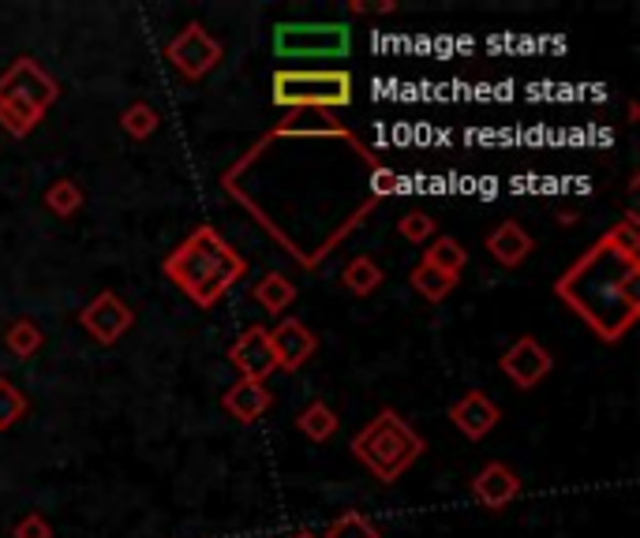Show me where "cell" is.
<instances>
[{
    "instance_id": "obj_1",
    "label": "cell",
    "mask_w": 640,
    "mask_h": 538,
    "mask_svg": "<svg viewBox=\"0 0 640 538\" xmlns=\"http://www.w3.org/2000/svg\"><path fill=\"white\" fill-rule=\"evenodd\" d=\"M554 296L599 341L618 344L640 318V224L629 210L554 281Z\"/></svg>"
},
{
    "instance_id": "obj_2",
    "label": "cell",
    "mask_w": 640,
    "mask_h": 538,
    "mask_svg": "<svg viewBox=\"0 0 640 538\" xmlns=\"http://www.w3.org/2000/svg\"><path fill=\"white\" fill-rule=\"evenodd\" d=\"M162 273L169 285L181 288L195 307L210 310L240 285L248 262L214 224H199L165 254Z\"/></svg>"
},
{
    "instance_id": "obj_3",
    "label": "cell",
    "mask_w": 640,
    "mask_h": 538,
    "mask_svg": "<svg viewBox=\"0 0 640 538\" xmlns=\"http://www.w3.org/2000/svg\"><path fill=\"white\" fill-rule=\"evenodd\" d=\"M352 457L371 471L379 483H398V479L423 457V438L416 433L409 419H401V411L382 408L367 427H360L348 441Z\"/></svg>"
},
{
    "instance_id": "obj_4",
    "label": "cell",
    "mask_w": 640,
    "mask_h": 538,
    "mask_svg": "<svg viewBox=\"0 0 640 538\" xmlns=\"http://www.w3.org/2000/svg\"><path fill=\"white\" fill-rule=\"evenodd\" d=\"M61 98V83L34 56H15L0 72V128L12 139H26Z\"/></svg>"
},
{
    "instance_id": "obj_5",
    "label": "cell",
    "mask_w": 640,
    "mask_h": 538,
    "mask_svg": "<svg viewBox=\"0 0 640 538\" xmlns=\"http://www.w3.org/2000/svg\"><path fill=\"white\" fill-rule=\"evenodd\" d=\"M274 106L278 109H345L352 106V75L345 68H278L274 79Z\"/></svg>"
},
{
    "instance_id": "obj_6",
    "label": "cell",
    "mask_w": 640,
    "mask_h": 538,
    "mask_svg": "<svg viewBox=\"0 0 640 538\" xmlns=\"http://www.w3.org/2000/svg\"><path fill=\"white\" fill-rule=\"evenodd\" d=\"M278 61H341L352 53L348 23H278L274 26Z\"/></svg>"
},
{
    "instance_id": "obj_7",
    "label": "cell",
    "mask_w": 640,
    "mask_h": 538,
    "mask_svg": "<svg viewBox=\"0 0 640 538\" xmlns=\"http://www.w3.org/2000/svg\"><path fill=\"white\" fill-rule=\"evenodd\" d=\"M221 56H225L221 42L210 31H206L203 23H187L184 31L165 45L169 68H173L187 83L206 79V75H210L221 64Z\"/></svg>"
},
{
    "instance_id": "obj_8",
    "label": "cell",
    "mask_w": 640,
    "mask_h": 538,
    "mask_svg": "<svg viewBox=\"0 0 640 538\" xmlns=\"http://www.w3.org/2000/svg\"><path fill=\"white\" fill-rule=\"evenodd\" d=\"M79 326L87 329L90 341H98L101 348H112L131 326H135V310H131L112 288H106L79 310Z\"/></svg>"
},
{
    "instance_id": "obj_9",
    "label": "cell",
    "mask_w": 640,
    "mask_h": 538,
    "mask_svg": "<svg viewBox=\"0 0 640 538\" xmlns=\"http://www.w3.org/2000/svg\"><path fill=\"white\" fill-rule=\"evenodd\" d=\"M267 337H270V352H274L278 371L285 374H296L318 352L315 329H307V322H300V318H278V326H267Z\"/></svg>"
},
{
    "instance_id": "obj_10",
    "label": "cell",
    "mask_w": 640,
    "mask_h": 538,
    "mask_svg": "<svg viewBox=\"0 0 640 538\" xmlns=\"http://www.w3.org/2000/svg\"><path fill=\"white\" fill-rule=\"evenodd\" d=\"M498 366H502V374L510 377L517 389H535L554 371V355L535 337H517L502 352V359H498Z\"/></svg>"
},
{
    "instance_id": "obj_11",
    "label": "cell",
    "mask_w": 640,
    "mask_h": 538,
    "mask_svg": "<svg viewBox=\"0 0 640 538\" xmlns=\"http://www.w3.org/2000/svg\"><path fill=\"white\" fill-rule=\"evenodd\" d=\"M229 363H232V371L243 377V382H267V377L278 371L274 352H270L267 326L243 329L237 341L229 344Z\"/></svg>"
},
{
    "instance_id": "obj_12",
    "label": "cell",
    "mask_w": 640,
    "mask_h": 538,
    "mask_svg": "<svg viewBox=\"0 0 640 538\" xmlns=\"http://www.w3.org/2000/svg\"><path fill=\"white\" fill-rule=\"evenodd\" d=\"M449 422L465 433L468 441H484L498 422H502V408L491 400L487 393L479 389H468L460 400L449 404Z\"/></svg>"
},
{
    "instance_id": "obj_13",
    "label": "cell",
    "mask_w": 640,
    "mask_h": 538,
    "mask_svg": "<svg viewBox=\"0 0 640 538\" xmlns=\"http://www.w3.org/2000/svg\"><path fill=\"white\" fill-rule=\"evenodd\" d=\"M473 497L476 505L491 508V513H502V508H510L517 497H521V475L502 464V460H491V464L479 468V475L473 479Z\"/></svg>"
},
{
    "instance_id": "obj_14",
    "label": "cell",
    "mask_w": 640,
    "mask_h": 538,
    "mask_svg": "<svg viewBox=\"0 0 640 538\" xmlns=\"http://www.w3.org/2000/svg\"><path fill=\"white\" fill-rule=\"evenodd\" d=\"M221 408L237 422H259L262 415L274 408V393L267 389V382H243V377H237L221 393Z\"/></svg>"
},
{
    "instance_id": "obj_15",
    "label": "cell",
    "mask_w": 640,
    "mask_h": 538,
    "mask_svg": "<svg viewBox=\"0 0 640 538\" xmlns=\"http://www.w3.org/2000/svg\"><path fill=\"white\" fill-rule=\"evenodd\" d=\"M484 243H487V254H491L498 266H506V270H517L535 251V240L521 221H502Z\"/></svg>"
},
{
    "instance_id": "obj_16",
    "label": "cell",
    "mask_w": 640,
    "mask_h": 538,
    "mask_svg": "<svg viewBox=\"0 0 640 538\" xmlns=\"http://www.w3.org/2000/svg\"><path fill=\"white\" fill-rule=\"evenodd\" d=\"M274 135H304V139H348V131L334 112L323 109H293L285 112V120L274 128Z\"/></svg>"
},
{
    "instance_id": "obj_17",
    "label": "cell",
    "mask_w": 640,
    "mask_h": 538,
    "mask_svg": "<svg viewBox=\"0 0 640 538\" xmlns=\"http://www.w3.org/2000/svg\"><path fill=\"white\" fill-rule=\"evenodd\" d=\"M251 299L267 310L270 318H281L289 307L296 304V285H293V277H285V273H262L259 277V285L251 288Z\"/></svg>"
},
{
    "instance_id": "obj_18",
    "label": "cell",
    "mask_w": 640,
    "mask_h": 538,
    "mask_svg": "<svg viewBox=\"0 0 640 538\" xmlns=\"http://www.w3.org/2000/svg\"><path fill=\"white\" fill-rule=\"evenodd\" d=\"M382 281H386V270L371 259V254H356V259H348L341 270V288L356 299H367L371 292H379Z\"/></svg>"
},
{
    "instance_id": "obj_19",
    "label": "cell",
    "mask_w": 640,
    "mask_h": 538,
    "mask_svg": "<svg viewBox=\"0 0 640 538\" xmlns=\"http://www.w3.org/2000/svg\"><path fill=\"white\" fill-rule=\"evenodd\" d=\"M423 266L427 270H438L446 273V277H460V270L468 266V251L460 248V240H454V235H435V240L423 248Z\"/></svg>"
},
{
    "instance_id": "obj_20",
    "label": "cell",
    "mask_w": 640,
    "mask_h": 538,
    "mask_svg": "<svg viewBox=\"0 0 640 538\" xmlns=\"http://www.w3.org/2000/svg\"><path fill=\"white\" fill-rule=\"evenodd\" d=\"M337 422H341V419H337V411L329 408L326 400H312L304 411L296 415V430L304 433L307 441H315V446H323V441L334 438Z\"/></svg>"
},
{
    "instance_id": "obj_21",
    "label": "cell",
    "mask_w": 640,
    "mask_h": 538,
    "mask_svg": "<svg viewBox=\"0 0 640 538\" xmlns=\"http://www.w3.org/2000/svg\"><path fill=\"white\" fill-rule=\"evenodd\" d=\"M42 202H45V210H50L53 217H61V221H72V217L83 210L87 195H83V187L75 184V179L61 176V179H53V184L45 187Z\"/></svg>"
},
{
    "instance_id": "obj_22",
    "label": "cell",
    "mask_w": 640,
    "mask_h": 538,
    "mask_svg": "<svg viewBox=\"0 0 640 538\" xmlns=\"http://www.w3.org/2000/svg\"><path fill=\"white\" fill-rule=\"evenodd\" d=\"M42 344H45V333H42V326H37L34 318H15V322H8L4 348L15 359H34L37 352H42Z\"/></svg>"
},
{
    "instance_id": "obj_23",
    "label": "cell",
    "mask_w": 640,
    "mask_h": 538,
    "mask_svg": "<svg viewBox=\"0 0 640 538\" xmlns=\"http://www.w3.org/2000/svg\"><path fill=\"white\" fill-rule=\"evenodd\" d=\"M158 128H162V117H158V109L150 106V101H131V106L120 112V131H124L128 139H135V143L154 139Z\"/></svg>"
},
{
    "instance_id": "obj_24",
    "label": "cell",
    "mask_w": 640,
    "mask_h": 538,
    "mask_svg": "<svg viewBox=\"0 0 640 538\" xmlns=\"http://www.w3.org/2000/svg\"><path fill=\"white\" fill-rule=\"evenodd\" d=\"M409 285H412V292H420L427 304H442V299H446L449 292L457 288V281L446 277V273H438V270H427L420 262V266L409 273Z\"/></svg>"
},
{
    "instance_id": "obj_25",
    "label": "cell",
    "mask_w": 640,
    "mask_h": 538,
    "mask_svg": "<svg viewBox=\"0 0 640 538\" xmlns=\"http://www.w3.org/2000/svg\"><path fill=\"white\" fill-rule=\"evenodd\" d=\"M318 538H382L379 524H371L364 513H356V508H348V513L334 516V520L326 524V531Z\"/></svg>"
},
{
    "instance_id": "obj_26",
    "label": "cell",
    "mask_w": 640,
    "mask_h": 538,
    "mask_svg": "<svg viewBox=\"0 0 640 538\" xmlns=\"http://www.w3.org/2000/svg\"><path fill=\"white\" fill-rule=\"evenodd\" d=\"M31 411V400L12 377H0V430H12L23 415Z\"/></svg>"
},
{
    "instance_id": "obj_27",
    "label": "cell",
    "mask_w": 640,
    "mask_h": 538,
    "mask_svg": "<svg viewBox=\"0 0 640 538\" xmlns=\"http://www.w3.org/2000/svg\"><path fill=\"white\" fill-rule=\"evenodd\" d=\"M435 232H438L435 217L423 213V210H409L398 221V235L401 240H409V243H416V248H427V243L435 240Z\"/></svg>"
},
{
    "instance_id": "obj_28",
    "label": "cell",
    "mask_w": 640,
    "mask_h": 538,
    "mask_svg": "<svg viewBox=\"0 0 640 538\" xmlns=\"http://www.w3.org/2000/svg\"><path fill=\"white\" fill-rule=\"evenodd\" d=\"M12 538H53V527L42 513H26L23 520L12 527Z\"/></svg>"
},
{
    "instance_id": "obj_29",
    "label": "cell",
    "mask_w": 640,
    "mask_h": 538,
    "mask_svg": "<svg viewBox=\"0 0 640 538\" xmlns=\"http://www.w3.org/2000/svg\"><path fill=\"white\" fill-rule=\"evenodd\" d=\"M371 191L379 195V198H390L393 191H401V176L393 173L390 165H379V168L371 173Z\"/></svg>"
},
{
    "instance_id": "obj_30",
    "label": "cell",
    "mask_w": 640,
    "mask_h": 538,
    "mask_svg": "<svg viewBox=\"0 0 640 538\" xmlns=\"http://www.w3.org/2000/svg\"><path fill=\"white\" fill-rule=\"evenodd\" d=\"M348 12H356V15H390V12H398V4L393 0H382V4H348Z\"/></svg>"
},
{
    "instance_id": "obj_31",
    "label": "cell",
    "mask_w": 640,
    "mask_h": 538,
    "mask_svg": "<svg viewBox=\"0 0 640 538\" xmlns=\"http://www.w3.org/2000/svg\"><path fill=\"white\" fill-rule=\"evenodd\" d=\"M558 221H562V224H573V221H577V210H570V206H566V210L558 213Z\"/></svg>"
},
{
    "instance_id": "obj_32",
    "label": "cell",
    "mask_w": 640,
    "mask_h": 538,
    "mask_svg": "<svg viewBox=\"0 0 640 538\" xmlns=\"http://www.w3.org/2000/svg\"><path fill=\"white\" fill-rule=\"evenodd\" d=\"M293 538H318V535H315V531H296Z\"/></svg>"
}]
</instances>
